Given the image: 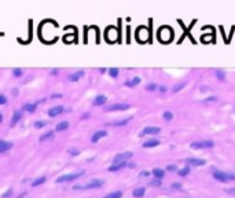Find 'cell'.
Here are the masks:
<instances>
[{
	"instance_id": "6da1fadb",
	"label": "cell",
	"mask_w": 235,
	"mask_h": 198,
	"mask_svg": "<svg viewBox=\"0 0 235 198\" xmlns=\"http://www.w3.org/2000/svg\"><path fill=\"white\" fill-rule=\"evenodd\" d=\"M158 39L165 44L169 43V41L173 39V30H172L169 26H162V28L158 30Z\"/></svg>"
},
{
	"instance_id": "7a4b0ae2",
	"label": "cell",
	"mask_w": 235,
	"mask_h": 198,
	"mask_svg": "<svg viewBox=\"0 0 235 198\" xmlns=\"http://www.w3.org/2000/svg\"><path fill=\"white\" fill-rule=\"evenodd\" d=\"M213 176H214V179H216V180H219V182H223V183H227V182H230V180H235L234 175H230V173L221 172V171H214Z\"/></svg>"
},
{
	"instance_id": "3957f363",
	"label": "cell",
	"mask_w": 235,
	"mask_h": 198,
	"mask_svg": "<svg viewBox=\"0 0 235 198\" xmlns=\"http://www.w3.org/2000/svg\"><path fill=\"white\" fill-rule=\"evenodd\" d=\"M84 175V171L81 172H74V173H68V175H62L57 179V183H65V182H71V180L77 179V177L83 176Z\"/></svg>"
},
{
	"instance_id": "277c9868",
	"label": "cell",
	"mask_w": 235,
	"mask_h": 198,
	"mask_svg": "<svg viewBox=\"0 0 235 198\" xmlns=\"http://www.w3.org/2000/svg\"><path fill=\"white\" fill-rule=\"evenodd\" d=\"M118 30L114 26H110V28L106 30V39L107 41H110V43H114V41H117L118 40Z\"/></svg>"
},
{
	"instance_id": "5b68a950",
	"label": "cell",
	"mask_w": 235,
	"mask_h": 198,
	"mask_svg": "<svg viewBox=\"0 0 235 198\" xmlns=\"http://www.w3.org/2000/svg\"><path fill=\"white\" fill-rule=\"evenodd\" d=\"M136 39L139 40L140 43H146L147 40H149V29L142 26V28L138 29V32H136Z\"/></svg>"
},
{
	"instance_id": "8992f818",
	"label": "cell",
	"mask_w": 235,
	"mask_h": 198,
	"mask_svg": "<svg viewBox=\"0 0 235 198\" xmlns=\"http://www.w3.org/2000/svg\"><path fill=\"white\" fill-rule=\"evenodd\" d=\"M132 157V153L131 151H127V153H121V154H117L116 157H114L113 160V165H117V164H122V162H125L128 158H131Z\"/></svg>"
},
{
	"instance_id": "52a82bcc",
	"label": "cell",
	"mask_w": 235,
	"mask_h": 198,
	"mask_svg": "<svg viewBox=\"0 0 235 198\" xmlns=\"http://www.w3.org/2000/svg\"><path fill=\"white\" fill-rule=\"evenodd\" d=\"M129 109V105L128 103H114L107 106L105 110L106 112H117V110H128Z\"/></svg>"
},
{
	"instance_id": "ba28073f",
	"label": "cell",
	"mask_w": 235,
	"mask_h": 198,
	"mask_svg": "<svg viewBox=\"0 0 235 198\" xmlns=\"http://www.w3.org/2000/svg\"><path fill=\"white\" fill-rule=\"evenodd\" d=\"M213 142L212 141H206V142H194L191 143V149H210L213 147Z\"/></svg>"
},
{
	"instance_id": "9c48e42d",
	"label": "cell",
	"mask_w": 235,
	"mask_h": 198,
	"mask_svg": "<svg viewBox=\"0 0 235 198\" xmlns=\"http://www.w3.org/2000/svg\"><path fill=\"white\" fill-rule=\"evenodd\" d=\"M161 130L158 127H146L144 130L140 132V136H144V135H155V133H160Z\"/></svg>"
},
{
	"instance_id": "30bf717a",
	"label": "cell",
	"mask_w": 235,
	"mask_h": 198,
	"mask_svg": "<svg viewBox=\"0 0 235 198\" xmlns=\"http://www.w3.org/2000/svg\"><path fill=\"white\" fill-rule=\"evenodd\" d=\"M100 186H103V180L92 179L91 182H88V183H87L83 188H98V187H100Z\"/></svg>"
},
{
	"instance_id": "8fae6325",
	"label": "cell",
	"mask_w": 235,
	"mask_h": 198,
	"mask_svg": "<svg viewBox=\"0 0 235 198\" xmlns=\"http://www.w3.org/2000/svg\"><path fill=\"white\" fill-rule=\"evenodd\" d=\"M105 136H107L106 131H103V130L96 131V132H94L92 138H91V142H92V143H96V142H99L100 139H102V138H105Z\"/></svg>"
},
{
	"instance_id": "7c38bea8",
	"label": "cell",
	"mask_w": 235,
	"mask_h": 198,
	"mask_svg": "<svg viewBox=\"0 0 235 198\" xmlns=\"http://www.w3.org/2000/svg\"><path fill=\"white\" fill-rule=\"evenodd\" d=\"M61 113H63V106H55V107H51L48 110V116L50 117H57Z\"/></svg>"
},
{
	"instance_id": "4fadbf2b",
	"label": "cell",
	"mask_w": 235,
	"mask_h": 198,
	"mask_svg": "<svg viewBox=\"0 0 235 198\" xmlns=\"http://www.w3.org/2000/svg\"><path fill=\"white\" fill-rule=\"evenodd\" d=\"M186 162L189 165L192 166H201V165H205V160H201V158H187Z\"/></svg>"
},
{
	"instance_id": "5bb4252c",
	"label": "cell",
	"mask_w": 235,
	"mask_h": 198,
	"mask_svg": "<svg viewBox=\"0 0 235 198\" xmlns=\"http://www.w3.org/2000/svg\"><path fill=\"white\" fill-rule=\"evenodd\" d=\"M13 147V143L7 141H0V153H4V151H8Z\"/></svg>"
},
{
	"instance_id": "9a60e30c",
	"label": "cell",
	"mask_w": 235,
	"mask_h": 198,
	"mask_svg": "<svg viewBox=\"0 0 235 198\" xmlns=\"http://www.w3.org/2000/svg\"><path fill=\"white\" fill-rule=\"evenodd\" d=\"M107 102V98L105 95H98V96L94 99V106H100V105H105Z\"/></svg>"
},
{
	"instance_id": "2e32d148",
	"label": "cell",
	"mask_w": 235,
	"mask_h": 198,
	"mask_svg": "<svg viewBox=\"0 0 235 198\" xmlns=\"http://www.w3.org/2000/svg\"><path fill=\"white\" fill-rule=\"evenodd\" d=\"M21 119H22V113L19 112V110H15V112H14V117H13V120H11V127H14Z\"/></svg>"
},
{
	"instance_id": "e0dca14e",
	"label": "cell",
	"mask_w": 235,
	"mask_h": 198,
	"mask_svg": "<svg viewBox=\"0 0 235 198\" xmlns=\"http://www.w3.org/2000/svg\"><path fill=\"white\" fill-rule=\"evenodd\" d=\"M144 193H146V188L144 187H138L133 190V197L135 198H140L144 195Z\"/></svg>"
},
{
	"instance_id": "ac0fdd59",
	"label": "cell",
	"mask_w": 235,
	"mask_h": 198,
	"mask_svg": "<svg viewBox=\"0 0 235 198\" xmlns=\"http://www.w3.org/2000/svg\"><path fill=\"white\" fill-rule=\"evenodd\" d=\"M153 175L154 177H157V179H162V177L165 176V172L164 169H160V168H155V169H153Z\"/></svg>"
},
{
	"instance_id": "d6986e66",
	"label": "cell",
	"mask_w": 235,
	"mask_h": 198,
	"mask_svg": "<svg viewBox=\"0 0 235 198\" xmlns=\"http://www.w3.org/2000/svg\"><path fill=\"white\" fill-rule=\"evenodd\" d=\"M83 76H84V72L80 70V72H77V73H71V74L69 76V80H70V81H77V80L80 79V77H83Z\"/></svg>"
},
{
	"instance_id": "ffe728a7",
	"label": "cell",
	"mask_w": 235,
	"mask_h": 198,
	"mask_svg": "<svg viewBox=\"0 0 235 198\" xmlns=\"http://www.w3.org/2000/svg\"><path fill=\"white\" fill-rule=\"evenodd\" d=\"M160 144V142L158 141H155V139H151V141H147V142H144L143 143V147H155V146H158Z\"/></svg>"
},
{
	"instance_id": "44dd1931",
	"label": "cell",
	"mask_w": 235,
	"mask_h": 198,
	"mask_svg": "<svg viewBox=\"0 0 235 198\" xmlns=\"http://www.w3.org/2000/svg\"><path fill=\"white\" fill-rule=\"evenodd\" d=\"M68 127H69V123H68V121H62V123H59V124L57 125L55 131H57V132H61V131L68 130Z\"/></svg>"
},
{
	"instance_id": "7402d4cb",
	"label": "cell",
	"mask_w": 235,
	"mask_h": 198,
	"mask_svg": "<svg viewBox=\"0 0 235 198\" xmlns=\"http://www.w3.org/2000/svg\"><path fill=\"white\" fill-rule=\"evenodd\" d=\"M46 179H47L46 176H40V177H37V179H35V180L32 182V186H33V187H37V186H40V184H43L44 182H46Z\"/></svg>"
},
{
	"instance_id": "603a6c76",
	"label": "cell",
	"mask_w": 235,
	"mask_h": 198,
	"mask_svg": "<svg viewBox=\"0 0 235 198\" xmlns=\"http://www.w3.org/2000/svg\"><path fill=\"white\" fill-rule=\"evenodd\" d=\"M125 165H127V162L117 164V165H111V166H109V171H110V172H114V171H120V169H122Z\"/></svg>"
},
{
	"instance_id": "cb8c5ba5",
	"label": "cell",
	"mask_w": 235,
	"mask_h": 198,
	"mask_svg": "<svg viewBox=\"0 0 235 198\" xmlns=\"http://www.w3.org/2000/svg\"><path fill=\"white\" fill-rule=\"evenodd\" d=\"M139 83H140V77H135V79H132V80H129V81H127V83H125V85L135 87V85H138Z\"/></svg>"
},
{
	"instance_id": "d4e9b609",
	"label": "cell",
	"mask_w": 235,
	"mask_h": 198,
	"mask_svg": "<svg viewBox=\"0 0 235 198\" xmlns=\"http://www.w3.org/2000/svg\"><path fill=\"white\" fill-rule=\"evenodd\" d=\"M54 133H55V131H48L47 133H44V135H41V136H40V142H44V141H47V139L52 138Z\"/></svg>"
},
{
	"instance_id": "484cf974",
	"label": "cell",
	"mask_w": 235,
	"mask_h": 198,
	"mask_svg": "<svg viewBox=\"0 0 235 198\" xmlns=\"http://www.w3.org/2000/svg\"><path fill=\"white\" fill-rule=\"evenodd\" d=\"M121 197H122L121 191H114V193H110V194L105 195L103 198H121Z\"/></svg>"
},
{
	"instance_id": "4316f807",
	"label": "cell",
	"mask_w": 235,
	"mask_h": 198,
	"mask_svg": "<svg viewBox=\"0 0 235 198\" xmlns=\"http://www.w3.org/2000/svg\"><path fill=\"white\" fill-rule=\"evenodd\" d=\"M36 103H26L25 106H24V110H26V112H35L36 110Z\"/></svg>"
},
{
	"instance_id": "83f0119b",
	"label": "cell",
	"mask_w": 235,
	"mask_h": 198,
	"mask_svg": "<svg viewBox=\"0 0 235 198\" xmlns=\"http://www.w3.org/2000/svg\"><path fill=\"white\" fill-rule=\"evenodd\" d=\"M131 120V117H128V119L125 120H121V121H117V123H111L109 124V125H113V127H118V125H125V124H128V121Z\"/></svg>"
},
{
	"instance_id": "f1b7e54d",
	"label": "cell",
	"mask_w": 235,
	"mask_h": 198,
	"mask_svg": "<svg viewBox=\"0 0 235 198\" xmlns=\"http://www.w3.org/2000/svg\"><path fill=\"white\" fill-rule=\"evenodd\" d=\"M189 173H190V166H184L183 169L179 171V175H180V176H187Z\"/></svg>"
},
{
	"instance_id": "f546056e",
	"label": "cell",
	"mask_w": 235,
	"mask_h": 198,
	"mask_svg": "<svg viewBox=\"0 0 235 198\" xmlns=\"http://www.w3.org/2000/svg\"><path fill=\"white\" fill-rule=\"evenodd\" d=\"M109 74H110V77H117L118 76V69L117 68H111V69H109Z\"/></svg>"
},
{
	"instance_id": "4dcf8cb0",
	"label": "cell",
	"mask_w": 235,
	"mask_h": 198,
	"mask_svg": "<svg viewBox=\"0 0 235 198\" xmlns=\"http://www.w3.org/2000/svg\"><path fill=\"white\" fill-rule=\"evenodd\" d=\"M214 74L217 76L220 80H224V77H225L224 72H223V70H220V69H216V70H214Z\"/></svg>"
},
{
	"instance_id": "1f68e13d",
	"label": "cell",
	"mask_w": 235,
	"mask_h": 198,
	"mask_svg": "<svg viewBox=\"0 0 235 198\" xmlns=\"http://www.w3.org/2000/svg\"><path fill=\"white\" fill-rule=\"evenodd\" d=\"M184 85H186V83H179V84H176V85L173 87V92H178V91H180Z\"/></svg>"
},
{
	"instance_id": "d6a6232c",
	"label": "cell",
	"mask_w": 235,
	"mask_h": 198,
	"mask_svg": "<svg viewBox=\"0 0 235 198\" xmlns=\"http://www.w3.org/2000/svg\"><path fill=\"white\" fill-rule=\"evenodd\" d=\"M164 119L166 120V121H171V120L173 119V114H172L171 112H165L164 113Z\"/></svg>"
},
{
	"instance_id": "836d02e7",
	"label": "cell",
	"mask_w": 235,
	"mask_h": 198,
	"mask_svg": "<svg viewBox=\"0 0 235 198\" xmlns=\"http://www.w3.org/2000/svg\"><path fill=\"white\" fill-rule=\"evenodd\" d=\"M13 74H14L15 77H21V76H22V70H21V69H14V70H13Z\"/></svg>"
},
{
	"instance_id": "e575fe53",
	"label": "cell",
	"mask_w": 235,
	"mask_h": 198,
	"mask_svg": "<svg viewBox=\"0 0 235 198\" xmlns=\"http://www.w3.org/2000/svg\"><path fill=\"white\" fill-rule=\"evenodd\" d=\"M46 121H36V123H35V127H36V128H43V127L44 125H46Z\"/></svg>"
},
{
	"instance_id": "d590c367",
	"label": "cell",
	"mask_w": 235,
	"mask_h": 198,
	"mask_svg": "<svg viewBox=\"0 0 235 198\" xmlns=\"http://www.w3.org/2000/svg\"><path fill=\"white\" fill-rule=\"evenodd\" d=\"M69 154H71V155H78V154H80V150H77V149H69Z\"/></svg>"
},
{
	"instance_id": "8d00e7d4",
	"label": "cell",
	"mask_w": 235,
	"mask_h": 198,
	"mask_svg": "<svg viewBox=\"0 0 235 198\" xmlns=\"http://www.w3.org/2000/svg\"><path fill=\"white\" fill-rule=\"evenodd\" d=\"M139 176L140 177H147V176H150V172L149 171H142V172L139 173Z\"/></svg>"
},
{
	"instance_id": "74e56055",
	"label": "cell",
	"mask_w": 235,
	"mask_h": 198,
	"mask_svg": "<svg viewBox=\"0 0 235 198\" xmlns=\"http://www.w3.org/2000/svg\"><path fill=\"white\" fill-rule=\"evenodd\" d=\"M155 88H157V85H155V84H149V85L146 87V90H147V91H154V90H155Z\"/></svg>"
},
{
	"instance_id": "f35d334b",
	"label": "cell",
	"mask_w": 235,
	"mask_h": 198,
	"mask_svg": "<svg viewBox=\"0 0 235 198\" xmlns=\"http://www.w3.org/2000/svg\"><path fill=\"white\" fill-rule=\"evenodd\" d=\"M7 103V98L4 96V95H0V105H4Z\"/></svg>"
},
{
	"instance_id": "ab89813d",
	"label": "cell",
	"mask_w": 235,
	"mask_h": 198,
	"mask_svg": "<svg viewBox=\"0 0 235 198\" xmlns=\"http://www.w3.org/2000/svg\"><path fill=\"white\" fill-rule=\"evenodd\" d=\"M151 184H153V186H161V180L160 179L153 180V182H151Z\"/></svg>"
},
{
	"instance_id": "60d3db41",
	"label": "cell",
	"mask_w": 235,
	"mask_h": 198,
	"mask_svg": "<svg viewBox=\"0 0 235 198\" xmlns=\"http://www.w3.org/2000/svg\"><path fill=\"white\" fill-rule=\"evenodd\" d=\"M180 187H182L180 183H173V184H172V188H173V190H178V188H180Z\"/></svg>"
},
{
	"instance_id": "b9f144b4",
	"label": "cell",
	"mask_w": 235,
	"mask_h": 198,
	"mask_svg": "<svg viewBox=\"0 0 235 198\" xmlns=\"http://www.w3.org/2000/svg\"><path fill=\"white\" fill-rule=\"evenodd\" d=\"M225 193H228V194H235V187H232V188H227V190H225Z\"/></svg>"
},
{
	"instance_id": "7bdbcfd3",
	"label": "cell",
	"mask_w": 235,
	"mask_h": 198,
	"mask_svg": "<svg viewBox=\"0 0 235 198\" xmlns=\"http://www.w3.org/2000/svg\"><path fill=\"white\" fill-rule=\"evenodd\" d=\"M8 195H11V188H10V190H7L6 193H4V194H3V198H7Z\"/></svg>"
},
{
	"instance_id": "ee69618b",
	"label": "cell",
	"mask_w": 235,
	"mask_h": 198,
	"mask_svg": "<svg viewBox=\"0 0 235 198\" xmlns=\"http://www.w3.org/2000/svg\"><path fill=\"white\" fill-rule=\"evenodd\" d=\"M166 169H168V171H175V169H176V166H175V165H168V166H166Z\"/></svg>"
},
{
	"instance_id": "f6af8a7d",
	"label": "cell",
	"mask_w": 235,
	"mask_h": 198,
	"mask_svg": "<svg viewBox=\"0 0 235 198\" xmlns=\"http://www.w3.org/2000/svg\"><path fill=\"white\" fill-rule=\"evenodd\" d=\"M58 73V69H52V70H51V74H57Z\"/></svg>"
},
{
	"instance_id": "bcb514c9",
	"label": "cell",
	"mask_w": 235,
	"mask_h": 198,
	"mask_svg": "<svg viewBox=\"0 0 235 198\" xmlns=\"http://www.w3.org/2000/svg\"><path fill=\"white\" fill-rule=\"evenodd\" d=\"M166 91V87H161V92H165Z\"/></svg>"
},
{
	"instance_id": "7dc6e473",
	"label": "cell",
	"mask_w": 235,
	"mask_h": 198,
	"mask_svg": "<svg viewBox=\"0 0 235 198\" xmlns=\"http://www.w3.org/2000/svg\"><path fill=\"white\" fill-rule=\"evenodd\" d=\"M1 121H3V116L0 114V124H1Z\"/></svg>"
}]
</instances>
